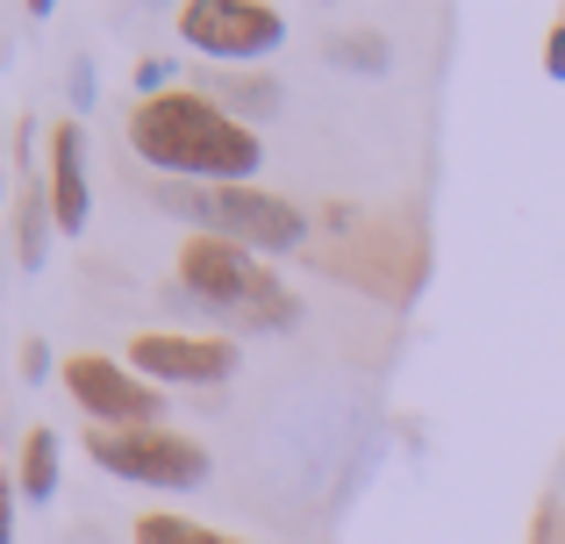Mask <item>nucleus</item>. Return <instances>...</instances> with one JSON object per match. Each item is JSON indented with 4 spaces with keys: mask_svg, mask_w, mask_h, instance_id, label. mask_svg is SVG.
<instances>
[{
    "mask_svg": "<svg viewBox=\"0 0 565 544\" xmlns=\"http://www.w3.org/2000/svg\"><path fill=\"white\" fill-rule=\"evenodd\" d=\"M43 223H51V201H22V266H43Z\"/></svg>",
    "mask_w": 565,
    "mask_h": 544,
    "instance_id": "12",
    "label": "nucleus"
},
{
    "mask_svg": "<svg viewBox=\"0 0 565 544\" xmlns=\"http://www.w3.org/2000/svg\"><path fill=\"white\" fill-rule=\"evenodd\" d=\"M72 108H94V65H86V57L72 65Z\"/></svg>",
    "mask_w": 565,
    "mask_h": 544,
    "instance_id": "16",
    "label": "nucleus"
},
{
    "mask_svg": "<svg viewBox=\"0 0 565 544\" xmlns=\"http://www.w3.org/2000/svg\"><path fill=\"white\" fill-rule=\"evenodd\" d=\"M129 373L158 387H222L236 380V337H186V330H143L129 337Z\"/></svg>",
    "mask_w": 565,
    "mask_h": 544,
    "instance_id": "7",
    "label": "nucleus"
},
{
    "mask_svg": "<svg viewBox=\"0 0 565 544\" xmlns=\"http://www.w3.org/2000/svg\"><path fill=\"white\" fill-rule=\"evenodd\" d=\"M180 43L215 65H258L287 43V14L265 0H193L180 8Z\"/></svg>",
    "mask_w": 565,
    "mask_h": 544,
    "instance_id": "5",
    "label": "nucleus"
},
{
    "mask_svg": "<svg viewBox=\"0 0 565 544\" xmlns=\"http://www.w3.org/2000/svg\"><path fill=\"white\" fill-rule=\"evenodd\" d=\"M129 151L151 172L186 186H250L265 166V143L250 122H236L222 100L172 86V94H143L129 108Z\"/></svg>",
    "mask_w": 565,
    "mask_h": 544,
    "instance_id": "1",
    "label": "nucleus"
},
{
    "mask_svg": "<svg viewBox=\"0 0 565 544\" xmlns=\"http://www.w3.org/2000/svg\"><path fill=\"white\" fill-rule=\"evenodd\" d=\"M14 480H8V466H0V544H14Z\"/></svg>",
    "mask_w": 565,
    "mask_h": 544,
    "instance_id": "14",
    "label": "nucleus"
},
{
    "mask_svg": "<svg viewBox=\"0 0 565 544\" xmlns=\"http://www.w3.org/2000/svg\"><path fill=\"white\" fill-rule=\"evenodd\" d=\"M137 544H250V537H230L193 516H172V509H151V516H137Z\"/></svg>",
    "mask_w": 565,
    "mask_h": 544,
    "instance_id": "10",
    "label": "nucleus"
},
{
    "mask_svg": "<svg viewBox=\"0 0 565 544\" xmlns=\"http://www.w3.org/2000/svg\"><path fill=\"white\" fill-rule=\"evenodd\" d=\"M43 201H51V223L65 230V237H79V230H86V215H94V186H86V137H79V122H72V115L51 129Z\"/></svg>",
    "mask_w": 565,
    "mask_h": 544,
    "instance_id": "8",
    "label": "nucleus"
},
{
    "mask_svg": "<svg viewBox=\"0 0 565 544\" xmlns=\"http://www.w3.org/2000/svg\"><path fill=\"white\" fill-rule=\"evenodd\" d=\"M14 488L29 494V502H51L57 494V430H29L22 437V466H14Z\"/></svg>",
    "mask_w": 565,
    "mask_h": 544,
    "instance_id": "9",
    "label": "nucleus"
},
{
    "mask_svg": "<svg viewBox=\"0 0 565 544\" xmlns=\"http://www.w3.org/2000/svg\"><path fill=\"white\" fill-rule=\"evenodd\" d=\"M86 459L115 480H137V488H201L207 480V451L201 437L172 430H86Z\"/></svg>",
    "mask_w": 565,
    "mask_h": 544,
    "instance_id": "4",
    "label": "nucleus"
},
{
    "mask_svg": "<svg viewBox=\"0 0 565 544\" xmlns=\"http://www.w3.org/2000/svg\"><path fill=\"white\" fill-rule=\"evenodd\" d=\"M22 373L29 380H51V344H43V337H36V344H22Z\"/></svg>",
    "mask_w": 565,
    "mask_h": 544,
    "instance_id": "15",
    "label": "nucleus"
},
{
    "mask_svg": "<svg viewBox=\"0 0 565 544\" xmlns=\"http://www.w3.org/2000/svg\"><path fill=\"white\" fill-rule=\"evenodd\" d=\"M65 387H72V402L94 416V430H158V423H166V387H151L143 373H129L122 359L72 351Z\"/></svg>",
    "mask_w": 565,
    "mask_h": 544,
    "instance_id": "6",
    "label": "nucleus"
},
{
    "mask_svg": "<svg viewBox=\"0 0 565 544\" xmlns=\"http://www.w3.org/2000/svg\"><path fill=\"white\" fill-rule=\"evenodd\" d=\"M222 94H230V115H236V100H244L250 115H273V108H279V86H273V79H230Z\"/></svg>",
    "mask_w": 565,
    "mask_h": 544,
    "instance_id": "13",
    "label": "nucleus"
},
{
    "mask_svg": "<svg viewBox=\"0 0 565 544\" xmlns=\"http://www.w3.org/2000/svg\"><path fill=\"white\" fill-rule=\"evenodd\" d=\"M166 215H186L201 237H230L244 252H294L308 237V215L265 186H186L166 180Z\"/></svg>",
    "mask_w": 565,
    "mask_h": 544,
    "instance_id": "3",
    "label": "nucleus"
},
{
    "mask_svg": "<svg viewBox=\"0 0 565 544\" xmlns=\"http://www.w3.org/2000/svg\"><path fill=\"white\" fill-rule=\"evenodd\" d=\"M180 287L207 316L236 322V330H294V322H301L294 287L273 266H258V252H244V244H230V237H201V230H193L180 244Z\"/></svg>",
    "mask_w": 565,
    "mask_h": 544,
    "instance_id": "2",
    "label": "nucleus"
},
{
    "mask_svg": "<svg viewBox=\"0 0 565 544\" xmlns=\"http://www.w3.org/2000/svg\"><path fill=\"white\" fill-rule=\"evenodd\" d=\"M544 72H552V79H565V14H558V29H552V51H544Z\"/></svg>",
    "mask_w": 565,
    "mask_h": 544,
    "instance_id": "17",
    "label": "nucleus"
},
{
    "mask_svg": "<svg viewBox=\"0 0 565 544\" xmlns=\"http://www.w3.org/2000/svg\"><path fill=\"white\" fill-rule=\"evenodd\" d=\"M330 57H337V65L380 72V65H386V43H373V29H337V36H330Z\"/></svg>",
    "mask_w": 565,
    "mask_h": 544,
    "instance_id": "11",
    "label": "nucleus"
}]
</instances>
